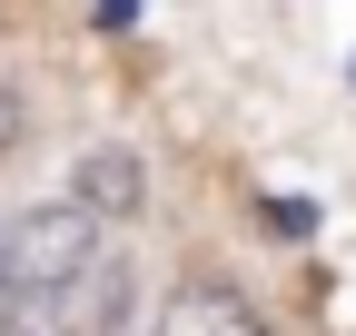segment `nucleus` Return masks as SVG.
Here are the masks:
<instances>
[{
  "label": "nucleus",
  "mask_w": 356,
  "mask_h": 336,
  "mask_svg": "<svg viewBox=\"0 0 356 336\" xmlns=\"http://www.w3.org/2000/svg\"><path fill=\"white\" fill-rule=\"evenodd\" d=\"M89 267H99V218H89L79 198H50V208H30V218L0 228V277L10 287H79Z\"/></svg>",
  "instance_id": "obj_1"
},
{
  "label": "nucleus",
  "mask_w": 356,
  "mask_h": 336,
  "mask_svg": "<svg viewBox=\"0 0 356 336\" xmlns=\"http://www.w3.org/2000/svg\"><path fill=\"white\" fill-rule=\"evenodd\" d=\"M159 336H267V317L238 297L228 277H178L168 307H159Z\"/></svg>",
  "instance_id": "obj_2"
},
{
  "label": "nucleus",
  "mask_w": 356,
  "mask_h": 336,
  "mask_svg": "<svg viewBox=\"0 0 356 336\" xmlns=\"http://www.w3.org/2000/svg\"><path fill=\"white\" fill-rule=\"evenodd\" d=\"M70 198L89 208V218H139L149 208V158L139 149H89L79 178H70Z\"/></svg>",
  "instance_id": "obj_3"
},
{
  "label": "nucleus",
  "mask_w": 356,
  "mask_h": 336,
  "mask_svg": "<svg viewBox=\"0 0 356 336\" xmlns=\"http://www.w3.org/2000/svg\"><path fill=\"white\" fill-rule=\"evenodd\" d=\"M70 307H79L70 287H60V297H50V287H10V297H0V336H79Z\"/></svg>",
  "instance_id": "obj_4"
},
{
  "label": "nucleus",
  "mask_w": 356,
  "mask_h": 336,
  "mask_svg": "<svg viewBox=\"0 0 356 336\" xmlns=\"http://www.w3.org/2000/svg\"><path fill=\"white\" fill-rule=\"evenodd\" d=\"M30 139V109H20V90H10V79H0V158H10Z\"/></svg>",
  "instance_id": "obj_5"
}]
</instances>
